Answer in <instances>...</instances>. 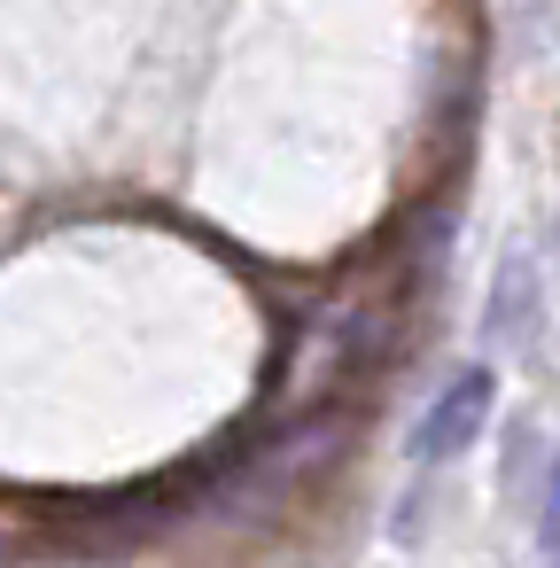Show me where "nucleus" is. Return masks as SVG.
Returning <instances> with one entry per match:
<instances>
[{
  "label": "nucleus",
  "instance_id": "3",
  "mask_svg": "<svg viewBox=\"0 0 560 568\" xmlns=\"http://www.w3.org/2000/svg\"><path fill=\"white\" fill-rule=\"evenodd\" d=\"M537 537L560 552V452H552V475H544V506H537Z\"/></svg>",
  "mask_w": 560,
  "mask_h": 568
},
{
  "label": "nucleus",
  "instance_id": "1",
  "mask_svg": "<svg viewBox=\"0 0 560 568\" xmlns=\"http://www.w3.org/2000/svg\"><path fill=\"white\" fill-rule=\"evenodd\" d=\"M482 420H490V366H459L436 397H428V413H420V428H413V459H459L475 436H482Z\"/></svg>",
  "mask_w": 560,
  "mask_h": 568
},
{
  "label": "nucleus",
  "instance_id": "2",
  "mask_svg": "<svg viewBox=\"0 0 560 568\" xmlns=\"http://www.w3.org/2000/svg\"><path fill=\"white\" fill-rule=\"evenodd\" d=\"M529 312H537V273H529V257H506V273L490 281V335L498 343H521L529 335Z\"/></svg>",
  "mask_w": 560,
  "mask_h": 568
}]
</instances>
